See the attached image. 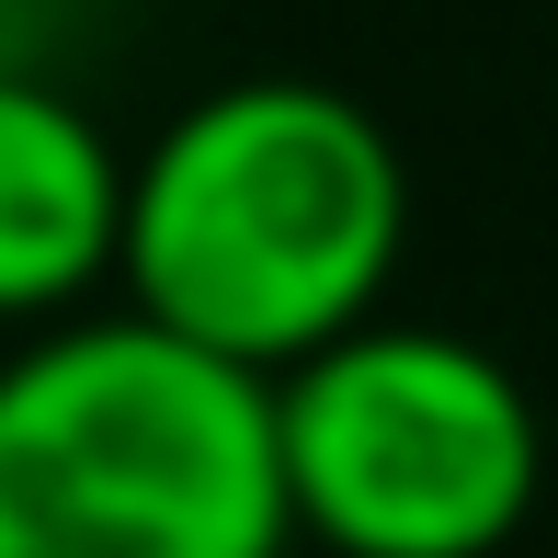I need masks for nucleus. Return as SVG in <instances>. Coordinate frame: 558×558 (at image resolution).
Here are the masks:
<instances>
[{
  "mask_svg": "<svg viewBox=\"0 0 558 558\" xmlns=\"http://www.w3.org/2000/svg\"><path fill=\"white\" fill-rule=\"evenodd\" d=\"M399 251V137L331 81H228L125 160V308L251 376L376 319Z\"/></svg>",
  "mask_w": 558,
  "mask_h": 558,
  "instance_id": "1",
  "label": "nucleus"
},
{
  "mask_svg": "<svg viewBox=\"0 0 558 558\" xmlns=\"http://www.w3.org/2000/svg\"><path fill=\"white\" fill-rule=\"evenodd\" d=\"M274 376L160 331L148 308H69L0 353V558H286Z\"/></svg>",
  "mask_w": 558,
  "mask_h": 558,
  "instance_id": "2",
  "label": "nucleus"
},
{
  "mask_svg": "<svg viewBox=\"0 0 558 558\" xmlns=\"http://www.w3.org/2000/svg\"><path fill=\"white\" fill-rule=\"evenodd\" d=\"M296 536L331 558H501L547 490L524 376L468 331L353 319L274 376Z\"/></svg>",
  "mask_w": 558,
  "mask_h": 558,
  "instance_id": "3",
  "label": "nucleus"
},
{
  "mask_svg": "<svg viewBox=\"0 0 558 558\" xmlns=\"http://www.w3.org/2000/svg\"><path fill=\"white\" fill-rule=\"evenodd\" d=\"M125 263V148L35 69H0V331L92 308Z\"/></svg>",
  "mask_w": 558,
  "mask_h": 558,
  "instance_id": "4",
  "label": "nucleus"
}]
</instances>
